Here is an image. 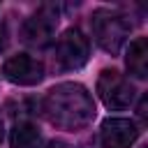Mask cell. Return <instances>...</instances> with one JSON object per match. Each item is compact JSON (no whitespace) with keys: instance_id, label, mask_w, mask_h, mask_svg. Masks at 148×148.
<instances>
[{"instance_id":"cell-3","label":"cell","mask_w":148,"mask_h":148,"mask_svg":"<svg viewBox=\"0 0 148 148\" xmlns=\"http://www.w3.org/2000/svg\"><path fill=\"white\" fill-rule=\"evenodd\" d=\"M90 42L79 28H67L56 42V62L62 69H79L88 62Z\"/></svg>"},{"instance_id":"cell-13","label":"cell","mask_w":148,"mask_h":148,"mask_svg":"<svg viewBox=\"0 0 148 148\" xmlns=\"http://www.w3.org/2000/svg\"><path fill=\"white\" fill-rule=\"evenodd\" d=\"M2 134H5V125H2V120H0V141H2Z\"/></svg>"},{"instance_id":"cell-2","label":"cell","mask_w":148,"mask_h":148,"mask_svg":"<svg viewBox=\"0 0 148 148\" xmlns=\"http://www.w3.org/2000/svg\"><path fill=\"white\" fill-rule=\"evenodd\" d=\"M90 28H92V37H95L97 46L111 56H116L123 49L127 35H130V21L120 12H113V9L92 12Z\"/></svg>"},{"instance_id":"cell-5","label":"cell","mask_w":148,"mask_h":148,"mask_svg":"<svg viewBox=\"0 0 148 148\" xmlns=\"http://www.w3.org/2000/svg\"><path fill=\"white\" fill-rule=\"evenodd\" d=\"M58 25V9L51 5L39 7L21 28V39L35 49H44L53 42V32Z\"/></svg>"},{"instance_id":"cell-7","label":"cell","mask_w":148,"mask_h":148,"mask_svg":"<svg viewBox=\"0 0 148 148\" xmlns=\"http://www.w3.org/2000/svg\"><path fill=\"white\" fill-rule=\"evenodd\" d=\"M139 136V127L130 118H106L99 127L102 148H130Z\"/></svg>"},{"instance_id":"cell-12","label":"cell","mask_w":148,"mask_h":148,"mask_svg":"<svg viewBox=\"0 0 148 148\" xmlns=\"http://www.w3.org/2000/svg\"><path fill=\"white\" fill-rule=\"evenodd\" d=\"M136 113H139L141 120H146V97H141V104H139V111Z\"/></svg>"},{"instance_id":"cell-11","label":"cell","mask_w":148,"mask_h":148,"mask_svg":"<svg viewBox=\"0 0 148 148\" xmlns=\"http://www.w3.org/2000/svg\"><path fill=\"white\" fill-rule=\"evenodd\" d=\"M37 148H67L62 141H49V143H44V146H37Z\"/></svg>"},{"instance_id":"cell-6","label":"cell","mask_w":148,"mask_h":148,"mask_svg":"<svg viewBox=\"0 0 148 148\" xmlns=\"http://www.w3.org/2000/svg\"><path fill=\"white\" fill-rule=\"evenodd\" d=\"M2 74L9 83L16 86H37L44 79V65L28 53H18L12 56L9 60H5L2 65Z\"/></svg>"},{"instance_id":"cell-8","label":"cell","mask_w":148,"mask_h":148,"mask_svg":"<svg viewBox=\"0 0 148 148\" xmlns=\"http://www.w3.org/2000/svg\"><path fill=\"white\" fill-rule=\"evenodd\" d=\"M125 65L132 76H136V79L148 76V39L146 37H136L134 42H130Z\"/></svg>"},{"instance_id":"cell-4","label":"cell","mask_w":148,"mask_h":148,"mask_svg":"<svg viewBox=\"0 0 148 148\" xmlns=\"http://www.w3.org/2000/svg\"><path fill=\"white\" fill-rule=\"evenodd\" d=\"M134 86L116 69H104L97 79V95L109 109H127L134 102Z\"/></svg>"},{"instance_id":"cell-10","label":"cell","mask_w":148,"mask_h":148,"mask_svg":"<svg viewBox=\"0 0 148 148\" xmlns=\"http://www.w3.org/2000/svg\"><path fill=\"white\" fill-rule=\"evenodd\" d=\"M9 44V30H7V23H0V51H5Z\"/></svg>"},{"instance_id":"cell-9","label":"cell","mask_w":148,"mask_h":148,"mask_svg":"<svg viewBox=\"0 0 148 148\" xmlns=\"http://www.w3.org/2000/svg\"><path fill=\"white\" fill-rule=\"evenodd\" d=\"M9 143H12V148H37L39 130L28 120H18L9 132Z\"/></svg>"},{"instance_id":"cell-1","label":"cell","mask_w":148,"mask_h":148,"mask_svg":"<svg viewBox=\"0 0 148 148\" xmlns=\"http://www.w3.org/2000/svg\"><path fill=\"white\" fill-rule=\"evenodd\" d=\"M42 113L46 120L60 130L79 132L88 127L95 118V99L86 86L65 81L53 86L42 99Z\"/></svg>"}]
</instances>
